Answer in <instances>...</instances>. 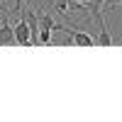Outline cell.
<instances>
[{"mask_svg":"<svg viewBox=\"0 0 122 122\" xmlns=\"http://www.w3.org/2000/svg\"><path fill=\"white\" fill-rule=\"evenodd\" d=\"M12 34H15V44H20V46H32V44H29V25H27V20H25L22 12H20V20L15 22V27H12Z\"/></svg>","mask_w":122,"mask_h":122,"instance_id":"cell-1","label":"cell"},{"mask_svg":"<svg viewBox=\"0 0 122 122\" xmlns=\"http://www.w3.org/2000/svg\"><path fill=\"white\" fill-rule=\"evenodd\" d=\"M0 44H15L12 25L7 22V17H3V22H0Z\"/></svg>","mask_w":122,"mask_h":122,"instance_id":"cell-2","label":"cell"},{"mask_svg":"<svg viewBox=\"0 0 122 122\" xmlns=\"http://www.w3.org/2000/svg\"><path fill=\"white\" fill-rule=\"evenodd\" d=\"M37 20H39V29H51L54 27V17L46 15V12H37Z\"/></svg>","mask_w":122,"mask_h":122,"instance_id":"cell-3","label":"cell"},{"mask_svg":"<svg viewBox=\"0 0 122 122\" xmlns=\"http://www.w3.org/2000/svg\"><path fill=\"white\" fill-rule=\"evenodd\" d=\"M39 44H51V29H39Z\"/></svg>","mask_w":122,"mask_h":122,"instance_id":"cell-4","label":"cell"},{"mask_svg":"<svg viewBox=\"0 0 122 122\" xmlns=\"http://www.w3.org/2000/svg\"><path fill=\"white\" fill-rule=\"evenodd\" d=\"M56 12L59 15H66L68 12V0H56Z\"/></svg>","mask_w":122,"mask_h":122,"instance_id":"cell-5","label":"cell"},{"mask_svg":"<svg viewBox=\"0 0 122 122\" xmlns=\"http://www.w3.org/2000/svg\"><path fill=\"white\" fill-rule=\"evenodd\" d=\"M105 0H86V5H98V7H103Z\"/></svg>","mask_w":122,"mask_h":122,"instance_id":"cell-6","label":"cell"},{"mask_svg":"<svg viewBox=\"0 0 122 122\" xmlns=\"http://www.w3.org/2000/svg\"><path fill=\"white\" fill-rule=\"evenodd\" d=\"M110 5H112V7H117V5H122V0H110Z\"/></svg>","mask_w":122,"mask_h":122,"instance_id":"cell-7","label":"cell"},{"mask_svg":"<svg viewBox=\"0 0 122 122\" xmlns=\"http://www.w3.org/2000/svg\"><path fill=\"white\" fill-rule=\"evenodd\" d=\"M71 3H86V0H71Z\"/></svg>","mask_w":122,"mask_h":122,"instance_id":"cell-8","label":"cell"},{"mask_svg":"<svg viewBox=\"0 0 122 122\" xmlns=\"http://www.w3.org/2000/svg\"><path fill=\"white\" fill-rule=\"evenodd\" d=\"M0 3H3V0H0Z\"/></svg>","mask_w":122,"mask_h":122,"instance_id":"cell-9","label":"cell"}]
</instances>
